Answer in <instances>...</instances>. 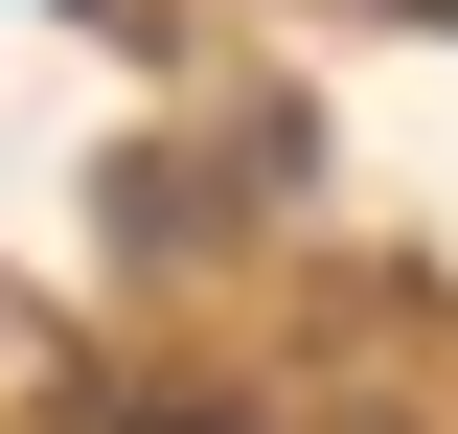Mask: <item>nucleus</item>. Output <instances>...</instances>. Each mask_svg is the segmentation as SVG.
<instances>
[{"mask_svg":"<svg viewBox=\"0 0 458 434\" xmlns=\"http://www.w3.org/2000/svg\"><path fill=\"white\" fill-rule=\"evenodd\" d=\"M138 434H229V412H138Z\"/></svg>","mask_w":458,"mask_h":434,"instance_id":"obj_1","label":"nucleus"}]
</instances>
